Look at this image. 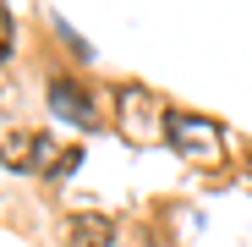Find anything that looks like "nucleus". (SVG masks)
<instances>
[{"instance_id": "obj_1", "label": "nucleus", "mask_w": 252, "mask_h": 247, "mask_svg": "<svg viewBox=\"0 0 252 247\" xmlns=\"http://www.w3.org/2000/svg\"><path fill=\"white\" fill-rule=\"evenodd\" d=\"M164 132L187 159H220L225 154V132L208 115H164Z\"/></svg>"}, {"instance_id": "obj_2", "label": "nucleus", "mask_w": 252, "mask_h": 247, "mask_svg": "<svg viewBox=\"0 0 252 247\" xmlns=\"http://www.w3.org/2000/svg\"><path fill=\"white\" fill-rule=\"evenodd\" d=\"M50 110H55L61 121H77L82 132H94V127H99V105H94V94H88V88H77L71 77H55V82H50Z\"/></svg>"}, {"instance_id": "obj_3", "label": "nucleus", "mask_w": 252, "mask_h": 247, "mask_svg": "<svg viewBox=\"0 0 252 247\" xmlns=\"http://www.w3.org/2000/svg\"><path fill=\"white\" fill-rule=\"evenodd\" d=\"M71 247H115V220L110 214H71Z\"/></svg>"}, {"instance_id": "obj_4", "label": "nucleus", "mask_w": 252, "mask_h": 247, "mask_svg": "<svg viewBox=\"0 0 252 247\" xmlns=\"http://www.w3.org/2000/svg\"><path fill=\"white\" fill-rule=\"evenodd\" d=\"M50 138L44 132H33V138H11V148H0V159H11L17 171H38V165H50Z\"/></svg>"}, {"instance_id": "obj_5", "label": "nucleus", "mask_w": 252, "mask_h": 247, "mask_svg": "<svg viewBox=\"0 0 252 247\" xmlns=\"http://www.w3.org/2000/svg\"><path fill=\"white\" fill-rule=\"evenodd\" d=\"M77 159H82V148H66V154L50 165V176H66V171H77Z\"/></svg>"}]
</instances>
